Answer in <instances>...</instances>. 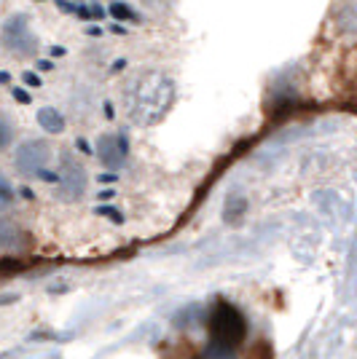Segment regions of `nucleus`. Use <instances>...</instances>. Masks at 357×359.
I'll list each match as a JSON object with an SVG mask.
<instances>
[{"instance_id": "obj_1", "label": "nucleus", "mask_w": 357, "mask_h": 359, "mask_svg": "<svg viewBox=\"0 0 357 359\" xmlns=\"http://www.w3.org/2000/svg\"><path fill=\"white\" fill-rule=\"evenodd\" d=\"M175 102H178V86L162 70H137L121 91V107L126 118L140 129L159 126L169 116Z\"/></svg>"}, {"instance_id": "obj_2", "label": "nucleus", "mask_w": 357, "mask_h": 359, "mask_svg": "<svg viewBox=\"0 0 357 359\" xmlns=\"http://www.w3.org/2000/svg\"><path fill=\"white\" fill-rule=\"evenodd\" d=\"M205 325H207L209 359H234L242 344L247 341V319L228 300H215L209 306Z\"/></svg>"}, {"instance_id": "obj_3", "label": "nucleus", "mask_w": 357, "mask_h": 359, "mask_svg": "<svg viewBox=\"0 0 357 359\" xmlns=\"http://www.w3.org/2000/svg\"><path fill=\"white\" fill-rule=\"evenodd\" d=\"M57 182H54V198L62 204H75L89 191V172L81 156L70 148H62L57 153Z\"/></svg>"}, {"instance_id": "obj_4", "label": "nucleus", "mask_w": 357, "mask_h": 359, "mask_svg": "<svg viewBox=\"0 0 357 359\" xmlns=\"http://www.w3.org/2000/svg\"><path fill=\"white\" fill-rule=\"evenodd\" d=\"M0 46L16 60H32L38 54V48H41V41L32 32L30 16L22 14V11L8 16L3 22V27H0Z\"/></svg>"}, {"instance_id": "obj_5", "label": "nucleus", "mask_w": 357, "mask_h": 359, "mask_svg": "<svg viewBox=\"0 0 357 359\" xmlns=\"http://www.w3.org/2000/svg\"><path fill=\"white\" fill-rule=\"evenodd\" d=\"M54 158V148L44 137H27L14 150V169L22 177H38L44 169H48Z\"/></svg>"}, {"instance_id": "obj_6", "label": "nucleus", "mask_w": 357, "mask_h": 359, "mask_svg": "<svg viewBox=\"0 0 357 359\" xmlns=\"http://www.w3.org/2000/svg\"><path fill=\"white\" fill-rule=\"evenodd\" d=\"M94 156L103 169L108 172H121L129 164V140L121 132H103L94 140Z\"/></svg>"}, {"instance_id": "obj_7", "label": "nucleus", "mask_w": 357, "mask_h": 359, "mask_svg": "<svg viewBox=\"0 0 357 359\" xmlns=\"http://www.w3.org/2000/svg\"><path fill=\"white\" fill-rule=\"evenodd\" d=\"M30 244V233L22 225L0 215V252H25Z\"/></svg>"}, {"instance_id": "obj_8", "label": "nucleus", "mask_w": 357, "mask_h": 359, "mask_svg": "<svg viewBox=\"0 0 357 359\" xmlns=\"http://www.w3.org/2000/svg\"><path fill=\"white\" fill-rule=\"evenodd\" d=\"M333 30L344 38H357V0H336L330 11Z\"/></svg>"}, {"instance_id": "obj_9", "label": "nucleus", "mask_w": 357, "mask_h": 359, "mask_svg": "<svg viewBox=\"0 0 357 359\" xmlns=\"http://www.w3.org/2000/svg\"><path fill=\"white\" fill-rule=\"evenodd\" d=\"M223 223L228 228H242L247 215H250V198L242 191H231V194L223 198Z\"/></svg>"}, {"instance_id": "obj_10", "label": "nucleus", "mask_w": 357, "mask_h": 359, "mask_svg": "<svg viewBox=\"0 0 357 359\" xmlns=\"http://www.w3.org/2000/svg\"><path fill=\"white\" fill-rule=\"evenodd\" d=\"M35 121H38V126L44 129L46 135H62V132L67 129V118H65V113H62L60 107H54V105L38 107Z\"/></svg>"}, {"instance_id": "obj_11", "label": "nucleus", "mask_w": 357, "mask_h": 359, "mask_svg": "<svg viewBox=\"0 0 357 359\" xmlns=\"http://www.w3.org/2000/svg\"><path fill=\"white\" fill-rule=\"evenodd\" d=\"M70 105H73L75 118H89L91 113H94V107H97V100H94V94H91L89 89L78 86V89L70 94Z\"/></svg>"}, {"instance_id": "obj_12", "label": "nucleus", "mask_w": 357, "mask_h": 359, "mask_svg": "<svg viewBox=\"0 0 357 359\" xmlns=\"http://www.w3.org/2000/svg\"><path fill=\"white\" fill-rule=\"evenodd\" d=\"M137 6L153 19H164L178 8V0H137Z\"/></svg>"}, {"instance_id": "obj_13", "label": "nucleus", "mask_w": 357, "mask_h": 359, "mask_svg": "<svg viewBox=\"0 0 357 359\" xmlns=\"http://www.w3.org/2000/svg\"><path fill=\"white\" fill-rule=\"evenodd\" d=\"M108 14L113 16V19H119V22H132V25H140V14L134 11L129 3H124V0H110Z\"/></svg>"}, {"instance_id": "obj_14", "label": "nucleus", "mask_w": 357, "mask_h": 359, "mask_svg": "<svg viewBox=\"0 0 357 359\" xmlns=\"http://www.w3.org/2000/svg\"><path fill=\"white\" fill-rule=\"evenodd\" d=\"M14 201H16V188L0 175V212L8 210V207H14Z\"/></svg>"}, {"instance_id": "obj_15", "label": "nucleus", "mask_w": 357, "mask_h": 359, "mask_svg": "<svg viewBox=\"0 0 357 359\" xmlns=\"http://www.w3.org/2000/svg\"><path fill=\"white\" fill-rule=\"evenodd\" d=\"M14 137H16L14 123H11L8 118H0V153L14 145Z\"/></svg>"}, {"instance_id": "obj_16", "label": "nucleus", "mask_w": 357, "mask_h": 359, "mask_svg": "<svg viewBox=\"0 0 357 359\" xmlns=\"http://www.w3.org/2000/svg\"><path fill=\"white\" fill-rule=\"evenodd\" d=\"M22 83H25L27 89H41V86H44V81H41V75H38V73H32V70H25V73H22Z\"/></svg>"}, {"instance_id": "obj_17", "label": "nucleus", "mask_w": 357, "mask_h": 359, "mask_svg": "<svg viewBox=\"0 0 357 359\" xmlns=\"http://www.w3.org/2000/svg\"><path fill=\"white\" fill-rule=\"evenodd\" d=\"M97 215H103V217L113 220V223H124V212L113 210V207H97Z\"/></svg>"}, {"instance_id": "obj_18", "label": "nucleus", "mask_w": 357, "mask_h": 359, "mask_svg": "<svg viewBox=\"0 0 357 359\" xmlns=\"http://www.w3.org/2000/svg\"><path fill=\"white\" fill-rule=\"evenodd\" d=\"M11 97H14V100L19 102V105H30V102H32L30 91L19 89V86H11Z\"/></svg>"}, {"instance_id": "obj_19", "label": "nucleus", "mask_w": 357, "mask_h": 359, "mask_svg": "<svg viewBox=\"0 0 357 359\" xmlns=\"http://www.w3.org/2000/svg\"><path fill=\"white\" fill-rule=\"evenodd\" d=\"M16 300H19L16 292H0V306H11V303H16Z\"/></svg>"}, {"instance_id": "obj_20", "label": "nucleus", "mask_w": 357, "mask_h": 359, "mask_svg": "<svg viewBox=\"0 0 357 359\" xmlns=\"http://www.w3.org/2000/svg\"><path fill=\"white\" fill-rule=\"evenodd\" d=\"M35 67H38L41 73H48V70H54V62H51V60H38V62H35Z\"/></svg>"}, {"instance_id": "obj_21", "label": "nucleus", "mask_w": 357, "mask_h": 359, "mask_svg": "<svg viewBox=\"0 0 357 359\" xmlns=\"http://www.w3.org/2000/svg\"><path fill=\"white\" fill-rule=\"evenodd\" d=\"M75 148L81 150V153H86V156H89V153H94V150L89 148V142H86V140H75Z\"/></svg>"}, {"instance_id": "obj_22", "label": "nucleus", "mask_w": 357, "mask_h": 359, "mask_svg": "<svg viewBox=\"0 0 357 359\" xmlns=\"http://www.w3.org/2000/svg\"><path fill=\"white\" fill-rule=\"evenodd\" d=\"M0 83H3V86H8V83H11V75L6 73V70H0Z\"/></svg>"}, {"instance_id": "obj_23", "label": "nucleus", "mask_w": 357, "mask_h": 359, "mask_svg": "<svg viewBox=\"0 0 357 359\" xmlns=\"http://www.w3.org/2000/svg\"><path fill=\"white\" fill-rule=\"evenodd\" d=\"M62 54H65V48H62V46H54V48H51V57H62Z\"/></svg>"}, {"instance_id": "obj_24", "label": "nucleus", "mask_w": 357, "mask_h": 359, "mask_svg": "<svg viewBox=\"0 0 357 359\" xmlns=\"http://www.w3.org/2000/svg\"><path fill=\"white\" fill-rule=\"evenodd\" d=\"M19 194L25 196V198H30V201H32V198H35V194H32L30 188H22V191H19Z\"/></svg>"}, {"instance_id": "obj_25", "label": "nucleus", "mask_w": 357, "mask_h": 359, "mask_svg": "<svg viewBox=\"0 0 357 359\" xmlns=\"http://www.w3.org/2000/svg\"><path fill=\"white\" fill-rule=\"evenodd\" d=\"M100 180H103V182H110V180H116V175H100Z\"/></svg>"}, {"instance_id": "obj_26", "label": "nucleus", "mask_w": 357, "mask_h": 359, "mask_svg": "<svg viewBox=\"0 0 357 359\" xmlns=\"http://www.w3.org/2000/svg\"><path fill=\"white\" fill-rule=\"evenodd\" d=\"M100 196H103V198H113V196H116V191H103Z\"/></svg>"}, {"instance_id": "obj_27", "label": "nucleus", "mask_w": 357, "mask_h": 359, "mask_svg": "<svg viewBox=\"0 0 357 359\" xmlns=\"http://www.w3.org/2000/svg\"><path fill=\"white\" fill-rule=\"evenodd\" d=\"M35 3H44V0H35Z\"/></svg>"}]
</instances>
